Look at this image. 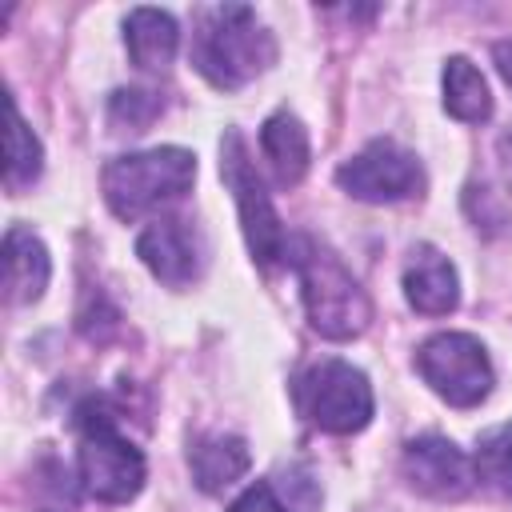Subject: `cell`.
<instances>
[{
	"instance_id": "10",
	"label": "cell",
	"mask_w": 512,
	"mask_h": 512,
	"mask_svg": "<svg viewBox=\"0 0 512 512\" xmlns=\"http://www.w3.org/2000/svg\"><path fill=\"white\" fill-rule=\"evenodd\" d=\"M136 256L148 264V272L172 288H184L200 276L204 268V248L192 224L184 220H152L140 240H136Z\"/></svg>"
},
{
	"instance_id": "19",
	"label": "cell",
	"mask_w": 512,
	"mask_h": 512,
	"mask_svg": "<svg viewBox=\"0 0 512 512\" xmlns=\"http://www.w3.org/2000/svg\"><path fill=\"white\" fill-rule=\"evenodd\" d=\"M108 108H112L116 124H128V132H144L160 116V96L148 88H120V92H112Z\"/></svg>"
},
{
	"instance_id": "9",
	"label": "cell",
	"mask_w": 512,
	"mask_h": 512,
	"mask_svg": "<svg viewBox=\"0 0 512 512\" xmlns=\"http://www.w3.org/2000/svg\"><path fill=\"white\" fill-rule=\"evenodd\" d=\"M404 476L416 492H424L432 500H460V496H468L476 468L452 440L416 436L404 444Z\"/></svg>"
},
{
	"instance_id": "12",
	"label": "cell",
	"mask_w": 512,
	"mask_h": 512,
	"mask_svg": "<svg viewBox=\"0 0 512 512\" xmlns=\"http://www.w3.org/2000/svg\"><path fill=\"white\" fill-rule=\"evenodd\" d=\"M52 276V260L48 248L40 244V236H32V228L12 224L4 236V296L8 304H32L40 300V292L48 288Z\"/></svg>"
},
{
	"instance_id": "14",
	"label": "cell",
	"mask_w": 512,
	"mask_h": 512,
	"mask_svg": "<svg viewBox=\"0 0 512 512\" xmlns=\"http://www.w3.org/2000/svg\"><path fill=\"white\" fill-rule=\"evenodd\" d=\"M260 148H264V156L272 164L276 184H284V188L300 184V176L308 172V132L292 112H276V116L264 120Z\"/></svg>"
},
{
	"instance_id": "8",
	"label": "cell",
	"mask_w": 512,
	"mask_h": 512,
	"mask_svg": "<svg viewBox=\"0 0 512 512\" xmlns=\"http://www.w3.org/2000/svg\"><path fill=\"white\" fill-rule=\"evenodd\" d=\"M340 188L368 204H396L424 192V168L416 152L400 148L396 140H372L336 172Z\"/></svg>"
},
{
	"instance_id": "17",
	"label": "cell",
	"mask_w": 512,
	"mask_h": 512,
	"mask_svg": "<svg viewBox=\"0 0 512 512\" xmlns=\"http://www.w3.org/2000/svg\"><path fill=\"white\" fill-rule=\"evenodd\" d=\"M8 164H4V184L8 192H20V188H32V180L40 176L44 168V152H40V140L32 136V128L24 124L16 100H8Z\"/></svg>"
},
{
	"instance_id": "1",
	"label": "cell",
	"mask_w": 512,
	"mask_h": 512,
	"mask_svg": "<svg viewBox=\"0 0 512 512\" xmlns=\"http://www.w3.org/2000/svg\"><path fill=\"white\" fill-rule=\"evenodd\" d=\"M276 60L272 32L244 4H220L200 12L192 32V64L216 88H244Z\"/></svg>"
},
{
	"instance_id": "6",
	"label": "cell",
	"mask_w": 512,
	"mask_h": 512,
	"mask_svg": "<svg viewBox=\"0 0 512 512\" xmlns=\"http://www.w3.org/2000/svg\"><path fill=\"white\" fill-rule=\"evenodd\" d=\"M220 176L232 188V200L240 208V224H244V240L256 264L272 268L276 260L288 256V236L280 228V216L272 208V196L264 192V180L248 156V144L240 140V132H224L220 144Z\"/></svg>"
},
{
	"instance_id": "15",
	"label": "cell",
	"mask_w": 512,
	"mask_h": 512,
	"mask_svg": "<svg viewBox=\"0 0 512 512\" xmlns=\"http://www.w3.org/2000/svg\"><path fill=\"white\" fill-rule=\"evenodd\" d=\"M188 464H192V476H196V484L204 492H220V488L236 484L248 472L252 456H248V444L240 436L216 432V436H204V440L192 444Z\"/></svg>"
},
{
	"instance_id": "21",
	"label": "cell",
	"mask_w": 512,
	"mask_h": 512,
	"mask_svg": "<svg viewBox=\"0 0 512 512\" xmlns=\"http://www.w3.org/2000/svg\"><path fill=\"white\" fill-rule=\"evenodd\" d=\"M492 56H496V68H500L504 84L512 88V40H500V44L492 48Z\"/></svg>"
},
{
	"instance_id": "13",
	"label": "cell",
	"mask_w": 512,
	"mask_h": 512,
	"mask_svg": "<svg viewBox=\"0 0 512 512\" xmlns=\"http://www.w3.org/2000/svg\"><path fill=\"white\" fill-rule=\"evenodd\" d=\"M124 40H128L132 60L148 72H164L180 48L176 20L160 8H132L124 20Z\"/></svg>"
},
{
	"instance_id": "2",
	"label": "cell",
	"mask_w": 512,
	"mask_h": 512,
	"mask_svg": "<svg viewBox=\"0 0 512 512\" xmlns=\"http://www.w3.org/2000/svg\"><path fill=\"white\" fill-rule=\"evenodd\" d=\"M288 260L300 276V296H304L308 320L324 340H352L368 328L372 304H368L364 288L356 284V276L340 264V256H332L324 244L300 236V240H288Z\"/></svg>"
},
{
	"instance_id": "20",
	"label": "cell",
	"mask_w": 512,
	"mask_h": 512,
	"mask_svg": "<svg viewBox=\"0 0 512 512\" xmlns=\"http://www.w3.org/2000/svg\"><path fill=\"white\" fill-rule=\"evenodd\" d=\"M228 512H288V504L276 496V488L272 484H252V488H244L240 492V500L228 508Z\"/></svg>"
},
{
	"instance_id": "18",
	"label": "cell",
	"mask_w": 512,
	"mask_h": 512,
	"mask_svg": "<svg viewBox=\"0 0 512 512\" xmlns=\"http://www.w3.org/2000/svg\"><path fill=\"white\" fill-rule=\"evenodd\" d=\"M472 468H476V480H484L492 492L512 500V420L480 432Z\"/></svg>"
},
{
	"instance_id": "5",
	"label": "cell",
	"mask_w": 512,
	"mask_h": 512,
	"mask_svg": "<svg viewBox=\"0 0 512 512\" xmlns=\"http://www.w3.org/2000/svg\"><path fill=\"white\" fill-rule=\"evenodd\" d=\"M296 408L308 424H316L320 432H332V436H348V432H360L368 420H372V388H368V376L344 360H320L312 364L296 388Z\"/></svg>"
},
{
	"instance_id": "4",
	"label": "cell",
	"mask_w": 512,
	"mask_h": 512,
	"mask_svg": "<svg viewBox=\"0 0 512 512\" xmlns=\"http://www.w3.org/2000/svg\"><path fill=\"white\" fill-rule=\"evenodd\" d=\"M196 180V156L184 148H152L116 156L104 168V200L120 220H136L160 204L180 200Z\"/></svg>"
},
{
	"instance_id": "16",
	"label": "cell",
	"mask_w": 512,
	"mask_h": 512,
	"mask_svg": "<svg viewBox=\"0 0 512 512\" xmlns=\"http://www.w3.org/2000/svg\"><path fill=\"white\" fill-rule=\"evenodd\" d=\"M444 108L464 120V124H480L492 116V96H488V84L480 76V68L464 56H452L444 64Z\"/></svg>"
},
{
	"instance_id": "3",
	"label": "cell",
	"mask_w": 512,
	"mask_h": 512,
	"mask_svg": "<svg viewBox=\"0 0 512 512\" xmlns=\"http://www.w3.org/2000/svg\"><path fill=\"white\" fill-rule=\"evenodd\" d=\"M76 428H80L76 468H80L84 492L104 504H128L144 488L140 448L116 432V416L100 396L76 408Z\"/></svg>"
},
{
	"instance_id": "7",
	"label": "cell",
	"mask_w": 512,
	"mask_h": 512,
	"mask_svg": "<svg viewBox=\"0 0 512 512\" xmlns=\"http://www.w3.org/2000/svg\"><path fill=\"white\" fill-rule=\"evenodd\" d=\"M416 372L452 408H472L492 392V360L468 332H440L416 348Z\"/></svg>"
},
{
	"instance_id": "11",
	"label": "cell",
	"mask_w": 512,
	"mask_h": 512,
	"mask_svg": "<svg viewBox=\"0 0 512 512\" xmlns=\"http://www.w3.org/2000/svg\"><path fill=\"white\" fill-rule=\"evenodd\" d=\"M404 296L424 316L452 312L456 300H460V280H456L452 260L440 248H432V244H416L412 248V260L404 268Z\"/></svg>"
}]
</instances>
